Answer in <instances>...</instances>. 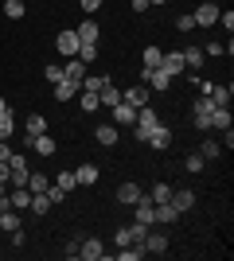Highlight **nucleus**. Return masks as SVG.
Returning <instances> with one entry per match:
<instances>
[{
	"mask_svg": "<svg viewBox=\"0 0 234 261\" xmlns=\"http://www.w3.org/2000/svg\"><path fill=\"white\" fill-rule=\"evenodd\" d=\"M191 20H195V28H215L219 23V0H203L199 8L191 12Z\"/></svg>",
	"mask_w": 234,
	"mask_h": 261,
	"instance_id": "obj_1",
	"label": "nucleus"
},
{
	"mask_svg": "<svg viewBox=\"0 0 234 261\" xmlns=\"http://www.w3.org/2000/svg\"><path fill=\"white\" fill-rule=\"evenodd\" d=\"M211 109H215V101L207 98V94L195 98V106H191V113H195V129H211Z\"/></svg>",
	"mask_w": 234,
	"mask_h": 261,
	"instance_id": "obj_2",
	"label": "nucleus"
},
{
	"mask_svg": "<svg viewBox=\"0 0 234 261\" xmlns=\"http://www.w3.org/2000/svg\"><path fill=\"white\" fill-rule=\"evenodd\" d=\"M160 70H164V74H172V78L188 74V66H184V55H179V51H164V59H160Z\"/></svg>",
	"mask_w": 234,
	"mask_h": 261,
	"instance_id": "obj_3",
	"label": "nucleus"
},
{
	"mask_svg": "<svg viewBox=\"0 0 234 261\" xmlns=\"http://www.w3.org/2000/svg\"><path fill=\"white\" fill-rule=\"evenodd\" d=\"M168 203H172L179 215H188V211L195 207V191H188V187H172V199H168Z\"/></svg>",
	"mask_w": 234,
	"mask_h": 261,
	"instance_id": "obj_4",
	"label": "nucleus"
},
{
	"mask_svg": "<svg viewBox=\"0 0 234 261\" xmlns=\"http://www.w3.org/2000/svg\"><path fill=\"white\" fill-rule=\"evenodd\" d=\"M55 47H59L63 59H74V55H78V32H74V28H70V32H59Z\"/></svg>",
	"mask_w": 234,
	"mask_h": 261,
	"instance_id": "obj_5",
	"label": "nucleus"
},
{
	"mask_svg": "<svg viewBox=\"0 0 234 261\" xmlns=\"http://www.w3.org/2000/svg\"><path fill=\"white\" fill-rule=\"evenodd\" d=\"M148 98H152V90H148V86H129V90H121V101H129L133 109L148 106Z\"/></svg>",
	"mask_w": 234,
	"mask_h": 261,
	"instance_id": "obj_6",
	"label": "nucleus"
},
{
	"mask_svg": "<svg viewBox=\"0 0 234 261\" xmlns=\"http://www.w3.org/2000/svg\"><path fill=\"white\" fill-rule=\"evenodd\" d=\"M78 257H82V261H101V257H106V250H101V238H82V246H78Z\"/></svg>",
	"mask_w": 234,
	"mask_h": 261,
	"instance_id": "obj_7",
	"label": "nucleus"
},
{
	"mask_svg": "<svg viewBox=\"0 0 234 261\" xmlns=\"http://www.w3.org/2000/svg\"><path fill=\"white\" fill-rule=\"evenodd\" d=\"M145 199V187H137V184H121L117 187V203H125V207H133V203H141Z\"/></svg>",
	"mask_w": 234,
	"mask_h": 261,
	"instance_id": "obj_8",
	"label": "nucleus"
},
{
	"mask_svg": "<svg viewBox=\"0 0 234 261\" xmlns=\"http://www.w3.org/2000/svg\"><path fill=\"white\" fill-rule=\"evenodd\" d=\"M145 78H148L145 86H148V90H160V94H164V90L172 86V82H176V78H172V74H164L160 66H156V70H145Z\"/></svg>",
	"mask_w": 234,
	"mask_h": 261,
	"instance_id": "obj_9",
	"label": "nucleus"
},
{
	"mask_svg": "<svg viewBox=\"0 0 234 261\" xmlns=\"http://www.w3.org/2000/svg\"><path fill=\"white\" fill-rule=\"evenodd\" d=\"M28 144H32V148H35L39 156H55V152H59V144L51 141L47 133H39V137H28Z\"/></svg>",
	"mask_w": 234,
	"mask_h": 261,
	"instance_id": "obj_10",
	"label": "nucleus"
},
{
	"mask_svg": "<svg viewBox=\"0 0 234 261\" xmlns=\"http://www.w3.org/2000/svg\"><path fill=\"white\" fill-rule=\"evenodd\" d=\"M74 94H78V82H67V78H59L55 86H51V98L55 101H70Z\"/></svg>",
	"mask_w": 234,
	"mask_h": 261,
	"instance_id": "obj_11",
	"label": "nucleus"
},
{
	"mask_svg": "<svg viewBox=\"0 0 234 261\" xmlns=\"http://www.w3.org/2000/svg\"><path fill=\"white\" fill-rule=\"evenodd\" d=\"M63 78H67V82H78V90H82V78H86V63H78V59L63 63Z\"/></svg>",
	"mask_w": 234,
	"mask_h": 261,
	"instance_id": "obj_12",
	"label": "nucleus"
},
{
	"mask_svg": "<svg viewBox=\"0 0 234 261\" xmlns=\"http://www.w3.org/2000/svg\"><path fill=\"white\" fill-rule=\"evenodd\" d=\"M74 32H78V43H98L101 28H98V23H94V20H82V23H78V28H74Z\"/></svg>",
	"mask_w": 234,
	"mask_h": 261,
	"instance_id": "obj_13",
	"label": "nucleus"
},
{
	"mask_svg": "<svg viewBox=\"0 0 234 261\" xmlns=\"http://www.w3.org/2000/svg\"><path fill=\"white\" fill-rule=\"evenodd\" d=\"M137 121V109L129 106V101H117L113 106V125H133Z\"/></svg>",
	"mask_w": 234,
	"mask_h": 261,
	"instance_id": "obj_14",
	"label": "nucleus"
},
{
	"mask_svg": "<svg viewBox=\"0 0 234 261\" xmlns=\"http://www.w3.org/2000/svg\"><path fill=\"white\" fill-rule=\"evenodd\" d=\"M160 59H164V51H160L156 43H148L145 51H141V66H145V70H156V66H160Z\"/></svg>",
	"mask_w": 234,
	"mask_h": 261,
	"instance_id": "obj_15",
	"label": "nucleus"
},
{
	"mask_svg": "<svg viewBox=\"0 0 234 261\" xmlns=\"http://www.w3.org/2000/svg\"><path fill=\"white\" fill-rule=\"evenodd\" d=\"M184 66H188V70H199L203 66V59H207V55H203V47H184Z\"/></svg>",
	"mask_w": 234,
	"mask_h": 261,
	"instance_id": "obj_16",
	"label": "nucleus"
},
{
	"mask_svg": "<svg viewBox=\"0 0 234 261\" xmlns=\"http://www.w3.org/2000/svg\"><path fill=\"white\" fill-rule=\"evenodd\" d=\"M94 137H98V144H106V148H113V144H117V137H121V133H117V125H98V133H94Z\"/></svg>",
	"mask_w": 234,
	"mask_h": 261,
	"instance_id": "obj_17",
	"label": "nucleus"
},
{
	"mask_svg": "<svg viewBox=\"0 0 234 261\" xmlns=\"http://www.w3.org/2000/svg\"><path fill=\"white\" fill-rule=\"evenodd\" d=\"M145 199L148 203H168V199H172V184H152V191H145Z\"/></svg>",
	"mask_w": 234,
	"mask_h": 261,
	"instance_id": "obj_18",
	"label": "nucleus"
},
{
	"mask_svg": "<svg viewBox=\"0 0 234 261\" xmlns=\"http://www.w3.org/2000/svg\"><path fill=\"white\" fill-rule=\"evenodd\" d=\"M141 246H145V253H168V238L164 234H145Z\"/></svg>",
	"mask_w": 234,
	"mask_h": 261,
	"instance_id": "obj_19",
	"label": "nucleus"
},
{
	"mask_svg": "<svg viewBox=\"0 0 234 261\" xmlns=\"http://www.w3.org/2000/svg\"><path fill=\"white\" fill-rule=\"evenodd\" d=\"M74 179H78V187H94L98 184V168H94V164H82L74 172Z\"/></svg>",
	"mask_w": 234,
	"mask_h": 261,
	"instance_id": "obj_20",
	"label": "nucleus"
},
{
	"mask_svg": "<svg viewBox=\"0 0 234 261\" xmlns=\"http://www.w3.org/2000/svg\"><path fill=\"white\" fill-rule=\"evenodd\" d=\"M148 144H152V148H160V152H164L168 144H172V133H168L164 125H156V129L148 133Z\"/></svg>",
	"mask_w": 234,
	"mask_h": 261,
	"instance_id": "obj_21",
	"label": "nucleus"
},
{
	"mask_svg": "<svg viewBox=\"0 0 234 261\" xmlns=\"http://www.w3.org/2000/svg\"><path fill=\"white\" fill-rule=\"evenodd\" d=\"M211 129H230V106H215L211 109Z\"/></svg>",
	"mask_w": 234,
	"mask_h": 261,
	"instance_id": "obj_22",
	"label": "nucleus"
},
{
	"mask_svg": "<svg viewBox=\"0 0 234 261\" xmlns=\"http://www.w3.org/2000/svg\"><path fill=\"white\" fill-rule=\"evenodd\" d=\"M98 101H101V106H106V109H113V106H117V101H121V90L106 82V86L98 90Z\"/></svg>",
	"mask_w": 234,
	"mask_h": 261,
	"instance_id": "obj_23",
	"label": "nucleus"
},
{
	"mask_svg": "<svg viewBox=\"0 0 234 261\" xmlns=\"http://www.w3.org/2000/svg\"><path fill=\"white\" fill-rule=\"evenodd\" d=\"M8 203H12V211H23L28 203H32V191H28V187H12Z\"/></svg>",
	"mask_w": 234,
	"mask_h": 261,
	"instance_id": "obj_24",
	"label": "nucleus"
},
{
	"mask_svg": "<svg viewBox=\"0 0 234 261\" xmlns=\"http://www.w3.org/2000/svg\"><path fill=\"white\" fill-rule=\"evenodd\" d=\"M23 129H28V137H39V133H47V117L43 113H32V117L23 121Z\"/></svg>",
	"mask_w": 234,
	"mask_h": 261,
	"instance_id": "obj_25",
	"label": "nucleus"
},
{
	"mask_svg": "<svg viewBox=\"0 0 234 261\" xmlns=\"http://www.w3.org/2000/svg\"><path fill=\"white\" fill-rule=\"evenodd\" d=\"M0 230H4V234L20 230V211H0Z\"/></svg>",
	"mask_w": 234,
	"mask_h": 261,
	"instance_id": "obj_26",
	"label": "nucleus"
},
{
	"mask_svg": "<svg viewBox=\"0 0 234 261\" xmlns=\"http://www.w3.org/2000/svg\"><path fill=\"white\" fill-rule=\"evenodd\" d=\"M133 215H137V222H145V226H152V203H148V199L133 203Z\"/></svg>",
	"mask_w": 234,
	"mask_h": 261,
	"instance_id": "obj_27",
	"label": "nucleus"
},
{
	"mask_svg": "<svg viewBox=\"0 0 234 261\" xmlns=\"http://www.w3.org/2000/svg\"><path fill=\"white\" fill-rule=\"evenodd\" d=\"M199 156H203V160H219V156H223V144H219V141H203Z\"/></svg>",
	"mask_w": 234,
	"mask_h": 261,
	"instance_id": "obj_28",
	"label": "nucleus"
},
{
	"mask_svg": "<svg viewBox=\"0 0 234 261\" xmlns=\"http://www.w3.org/2000/svg\"><path fill=\"white\" fill-rule=\"evenodd\" d=\"M28 207H32L35 215H47V211H51V199H47L43 191H32V203H28Z\"/></svg>",
	"mask_w": 234,
	"mask_h": 261,
	"instance_id": "obj_29",
	"label": "nucleus"
},
{
	"mask_svg": "<svg viewBox=\"0 0 234 261\" xmlns=\"http://www.w3.org/2000/svg\"><path fill=\"white\" fill-rule=\"evenodd\" d=\"M12 129H16V117H12V109H4V113H0V141H8Z\"/></svg>",
	"mask_w": 234,
	"mask_h": 261,
	"instance_id": "obj_30",
	"label": "nucleus"
},
{
	"mask_svg": "<svg viewBox=\"0 0 234 261\" xmlns=\"http://www.w3.org/2000/svg\"><path fill=\"white\" fill-rule=\"evenodd\" d=\"M23 0H4V16H8V20H23Z\"/></svg>",
	"mask_w": 234,
	"mask_h": 261,
	"instance_id": "obj_31",
	"label": "nucleus"
},
{
	"mask_svg": "<svg viewBox=\"0 0 234 261\" xmlns=\"http://www.w3.org/2000/svg\"><path fill=\"white\" fill-rule=\"evenodd\" d=\"M74 59H78V63H94V59H98V43H78Z\"/></svg>",
	"mask_w": 234,
	"mask_h": 261,
	"instance_id": "obj_32",
	"label": "nucleus"
},
{
	"mask_svg": "<svg viewBox=\"0 0 234 261\" xmlns=\"http://www.w3.org/2000/svg\"><path fill=\"white\" fill-rule=\"evenodd\" d=\"M55 187H63V191H67V195H70V191H74V187H78L74 172H59V175H55Z\"/></svg>",
	"mask_w": 234,
	"mask_h": 261,
	"instance_id": "obj_33",
	"label": "nucleus"
},
{
	"mask_svg": "<svg viewBox=\"0 0 234 261\" xmlns=\"http://www.w3.org/2000/svg\"><path fill=\"white\" fill-rule=\"evenodd\" d=\"M78 106H82V113H94V109H98L101 101H98V94H94V90H86V94L78 98Z\"/></svg>",
	"mask_w": 234,
	"mask_h": 261,
	"instance_id": "obj_34",
	"label": "nucleus"
},
{
	"mask_svg": "<svg viewBox=\"0 0 234 261\" xmlns=\"http://www.w3.org/2000/svg\"><path fill=\"white\" fill-rule=\"evenodd\" d=\"M47 184H51V179H47L43 172H32V175H28V191H47Z\"/></svg>",
	"mask_w": 234,
	"mask_h": 261,
	"instance_id": "obj_35",
	"label": "nucleus"
},
{
	"mask_svg": "<svg viewBox=\"0 0 234 261\" xmlns=\"http://www.w3.org/2000/svg\"><path fill=\"white\" fill-rule=\"evenodd\" d=\"M106 82H110L106 74H86V78H82V90H94V94H98V90L106 86Z\"/></svg>",
	"mask_w": 234,
	"mask_h": 261,
	"instance_id": "obj_36",
	"label": "nucleus"
},
{
	"mask_svg": "<svg viewBox=\"0 0 234 261\" xmlns=\"http://www.w3.org/2000/svg\"><path fill=\"white\" fill-rule=\"evenodd\" d=\"M184 168H188V172H191V175H199V172H203V168H207V160H203V156H199V152H191V156H188V160H184Z\"/></svg>",
	"mask_w": 234,
	"mask_h": 261,
	"instance_id": "obj_37",
	"label": "nucleus"
},
{
	"mask_svg": "<svg viewBox=\"0 0 234 261\" xmlns=\"http://www.w3.org/2000/svg\"><path fill=\"white\" fill-rule=\"evenodd\" d=\"M211 101H215V106H230V86H215L211 90Z\"/></svg>",
	"mask_w": 234,
	"mask_h": 261,
	"instance_id": "obj_38",
	"label": "nucleus"
},
{
	"mask_svg": "<svg viewBox=\"0 0 234 261\" xmlns=\"http://www.w3.org/2000/svg\"><path fill=\"white\" fill-rule=\"evenodd\" d=\"M113 242H117V246H133V230H129V226H117V230H113Z\"/></svg>",
	"mask_w": 234,
	"mask_h": 261,
	"instance_id": "obj_39",
	"label": "nucleus"
},
{
	"mask_svg": "<svg viewBox=\"0 0 234 261\" xmlns=\"http://www.w3.org/2000/svg\"><path fill=\"white\" fill-rule=\"evenodd\" d=\"M47 199H51V207H55V203H63V199H67V191H63V187H55V184H47V191H43Z\"/></svg>",
	"mask_w": 234,
	"mask_h": 261,
	"instance_id": "obj_40",
	"label": "nucleus"
},
{
	"mask_svg": "<svg viewBox=\"0 0 234 261\" xmlns=\"http://www.w3.org/2000/svg\"><path fill=\"white\" fill-rule=\"evenodd\" d=\"M43 78L51 82V86H55L59 78H63V66H55V63H51V66H43Z\"/></svg>",
	"mask_w": 234,
	"mask_h": 261,
	"instance_id": "obj_41",
	"label": "nucleus"
},
{
	"mask_svg": "<svg viewBox=\"0 0 234 261\" xmlns=\"http://www.w3.org/2000/svg\"><path fill=\"white\" fill-rule=\"evenodd\" d=\"M176 28H179V32H195V20H191V12H188V16H179Z\"/></svg>",
	"mask_w": 234,
	"mask_h": 261,
	"instance_id": "obj_42",
	"label": "nucleus"
},
{
	"mask_svg": "<svg viewBox=\"0 0 234 261\" xmlns=\"http://www.w3.org/2000/svg\"><path fill=\"white\" fill-rule=\"evenodd\" d=\"M129 230H133V242H145V234H148V226H145V222H133Z\"/></svg>",
	"mask_w": 234,
	"mask_h": 261,
	"instance_id": "obj_43",
	"label": "nucleus"
},
{
	"mask_svg": "<svg viewBox=\"0 0 234 261\" xmlns=\"http://www.w3.org/2000/svg\"><path fill=\"white\" fill-rule=\"evenodd\" d=\"M12 246H16V250H23V246H28V234H23V230H12Z\"/></svg>",
	"mask_w": 234,
	"mask_h": 261,
	"instance_id": "obj_44",
	"label": "nucleus"
},
{
	"mask_svg": "<svg viewBox=\"0 0 234 261\" xmlns=\"http://www.w3.org/2000/svg\"><path fill=\"white\" fill-rule=\"evenodd\" d=\"M78 4H82V12H86V16H94V12L101 8V0H78Z\"/></svg>",
	"mask_w": 234,
	"mask_h": 261,
	"instance_id": "obj_45",
	"label": "nucleus"
},
{
	"mask_svg": "<svg viewBox=\"0 0 234 261\" xmlns=\"http://www.w3.org/2000/svg\"><path fill=\"white\" fill-rule=\"evenodd\" d=\"M219 23H223L226 32H230V28H234V12H219Z\"/></svg>",
	"mask_w": 234,
	"mask_h": 261,
	"instance_id": "obj_46",
	"label": "nucleus"
},
{
	"mask_svg": "<svg viewBox=\"0 0 234 261\" xmlns=\"http://www.w3.org/2000/svg\"><path fill=\"white\" fill-rule=\"evenodd\" d=\"M203 55H211V59H219V55H223V43H207V47H203Z\"/></svg>",
	"mask_w": 234,
	"mask_h": 261,
	"instance_id": "obj_47",
	"label": "nucleus"
},
{
	"mask_svg": "<svg viewBox=\"0 0 234 261\" xmlns=\"http://www.w3.org/2000/svg\"><path fill=\"white\" fill-rule=\"evenodd\" d=\"M148 8H152L148 0H133V12H137V16H141V12H148Z\"/></svg>",
	"mask_w": 234,
	"mask_h": 261,
	"instance_id": "obj_48",
	"label": "nucleus"
},
{
	"mask_svg": "<svg viewBox=\"0 0 234 261\" xmlns=\"http://www.w3.org/2000/svg\"><path fill=\"white\" fill-rule=\"evenodd\" d=\"M12 156V148H8V141H0V160H8Z\"/></svg>",
	"mask_w": 234,
	"mask_h": 261,
	"instance_id": "obj_49",
	"label": "nucleus"
},
{
	"mask_svg": "<svg viewBox=\"0 0 234 261\" xmlns=\"http://www.w3.org/2000/svg\"><path fill=\"white\" fill-rule=\"evenodd\" d=\"M0 211H12V203H8V191L0 195Z\"/></svg>",
	"mask_w": 234,
	"mask_h": 261,
	"instance_id": "obj_50",
	"label": "nucleus"
},
{
	"mask_svg": "<svg viewBox=\"0 0 234 261\" xmlns=\"http://www.w3.org/2000/svg\"><path fill=\"white\" fill-rule=\"evenodd\" d=\"M4 109H8V101H4V94H0V113H4Z\"/></svg>",
	"mask_w": 234,
	"mask_h": 261,
	"instance_id": "obj_51",
	"label": "nucleus"
},
{
	"mask_svg": "<svg viewBox=\"0 0 234 261\" xmlns=\"http://www.w3.org/2000/svg\"><path fill=\"white\" fill-rule=\"evenodd\" d=\"M148 4H168V0H148Z\"/></svg>",
	"mask_w": 234,
	"mask_h": 261,
	"instance_id": "obj_52",
	"label": "nucleus"
}]
</instances>
